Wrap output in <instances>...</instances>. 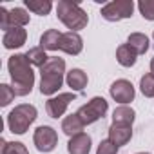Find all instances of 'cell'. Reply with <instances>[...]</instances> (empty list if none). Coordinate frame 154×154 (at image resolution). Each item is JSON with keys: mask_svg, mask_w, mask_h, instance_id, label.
<instances>
[{"mask_svg": "<svg viewBox=\"0 0 154 154\" xmlns=\"http://www.w3.org/2000/svg\"><path fill=\"white\" fill-rule=\"evenodd\" d=\"M42 80H40V93L45 96H51L58 93V89L63 84L65 74V60L58 56H49L47 63L40 69Z\"/></svg>", "mask_w": 154, "mask_h": 154, "instance_id": "7a4b0ae2", "label": "cell"}, {"mask_svg": "<svg viewBox=\"0 0 154 154\" xmlns=\"http://www.w3.org/2000/svg\"><path fill=\"white\" fill-rule=\"evenodd\" d=\"M140 89H141L143 96L154 98V74H152V72H147V74L141 76V80H140Z\"/></svg>", "mask_w": 154, "mask_h": 154, "instance_id": "cb8c5ba5", "label": "cell"}, {"mask_svg": "<svg viewBox=\"0 0 154 154\" xmlns=\"http://www.w3.org/2000/svg\"><path fill=\"white\" fill-rule=\"evenodd\" d=\"M138 154H149V152H138Z\"/></svg>", "mask_w": 154, "mask_h": 154, "instance_id": "f1b7e54d", "label": "cell"}, {"mask_svg": "<svg viewBox=\"0 0 154 154\" xmlns=\"http://www.w3.org/2000/svg\"><path fill=\"white\" fill-rule=\"evenodd\" d=\"M36 116H38V111L35 105L20 103L8 114V127L13 134H24L33 125Z\"/></svg>", "mask_w": 154, "mask_h": 154, "instance_id": "277c9868", "label": "cell"}, {"mask_svg": "<svg viewBox=\"0 0 154 154\" xmlns=\"http://www.w3.org/2000/svg\"><path fill=\"white\" fill-rule=\"evenodd\" d=\"M56 15H58L60 22L67 29H71L72 33H78L89 22L87 13L80 8L78 2H74V0H60L56 4Z\"/></svg>", "mask_w": 154, "mask_h": 154, "instance_id": "3957f363", "label": "cell"}, {"mask_svg": "<svg viewBox=\"0 0 154 154\" xmlns=\"http://www.w3.org/2000/svg\"><path fill=\"white\" fill-rule=\"evenodd\" d=\"M132 138V127L131 125H118V123H112L109 127V140L112 143H116L118 147L122 145H127Z\"/></svg>", "mask_w": 154, "mask_h": 154, "instance_id": "5bb4252c", "label": "cell"}, {"mask_svg": "<svg viewBox=\"0 0 154 154\" xmlns=\"http://www.w3.org/2000/svg\"><path fill=\"white\" fill-rule=\"evenodd\" d=\"M65 82H67V85L72 91H84L87 87L89 78H87V74L82 69H71L67 72V76H65Z\"/></svg>", "mask_w": 154, "mask_h": 154, "instance_id": "9a60e30c", "label": "cell"}, {"mask_svg": "<svg viewBox=\"0 0 154 154\" xmlns=\"http://www.w3.org/2000/svg\"><path fill=\"white\" fill-rule=\"evenodd\" d=\"M26 56L29 58L31 65H35V67H38V69H42V67L47 63V60H49V56L45 54V49H42V47H31V49L26 53Z\"/></svg>", "mask_w": 154, "mask_h": 154, "instance_id": "7402d4cb", "label": "cell"}, {"mask_svg": "<svg viewBox=\"0 0 154 154\" xmlns=\"http://www.w3.org/2000/svg\"><path fill=\"white\" fill-rule=\"evenodd\" d=\"M15 91H13V87L11 85H8V84H2L0 85V105L2 107H8L13 100H15Z\"/></svg>", "mask_w": 154, "mask_h": 154, "instance_id": "484cf974", "label": "cell"}, {"mask_svg": "<svg viewBox=\"0 0 154 154\" xmlns=\"http://www.w3.org/2000/svg\"><path fill=\"white\" fill-rule=\"evenodd\" d=\"M62 35L58 29H47L42 36H40V47L45 51H58L60 49V42H62Z\"/></svg>", "mask_w": 154, "mask_h": 154, "instance_id": "2e32d148", "label": "cell"}, {"mask_svg": "<svg viewBox=\"0 0 154 154\" xmlns=\"http://www.w3.org/2000/svg\"><path fill=\"white\" fill-rule=\"evenodd\" d=\"M109 93H111V98H112L114 102L122 103V105L131 103V102L134 100V94H136L134 85H132L129 80H125V78L116 80V82L109 87Z\"/></svg>", "mask_w": 154, "mask_h": 154, "instance_id": "9c48e42d", "label": "cell"}, {"mask_svg": "<svg viewBox=\"0 0 154 154\" xmlns=\"http://www.w3.org/2000/svg\"><path fill=\"white\" fill-rule=\"evenodd\" d=\"M33 141H35V145L40 152H51L58 145V134L53 127L40 125L33 134Z\"/></svg>", "mask_w": 154, "mask_h": 154, "instance_id": "ba28073f", "label": "cell"}, {"mask_svg": "<svg viewBox=\"0 0 154 154\" xmlns=\"http://www.w3.org/2000/svg\"><path fill=\"white\" fill-rule=\"evenodd\" d=\"M109 111V103L105 98L102 96H94L91 98L85 105H82L78 111H76V114L80 116V120L84 122V125H91L94 122H98L100 118H103Z\"/></svg>", "mask_w": 154, "mask_h": 154, "instance_id": "5b68a950", "label": "cell"}, {"mask_svg": "<svg viewBox=\"0 0 154 154\" xmlns=\"http://www.w3.org/2000/svg\"><path fill=\"white\" fill-rule=\"evenodd\" d=\"M91 145H93L91 136L85 134V132H80V134L69 138L67 152L69 154H89L91 152Z\"/></svg>", "mask_w": 154, "mask_h": 154, "instance_id": "7c38bea8", "label": "cell"}, {"mask_svg": "<svg viewBox=\"0 0 154 154\" xmlns=\"http://www.w3.org/2000/svg\"><path fill=\"white\" fill-rule=\"evenodd\" d=\"M152 36H154V33H152Z\"/></svg>", "mask_w": 154, "mask_h": 154, "instance_id": "f546056e", "label": "cell"}, {"mask_svg": "<svg viewBox=\"0 0 154 154\" xmlns=\"http://www.w3.org/2000/svg\"><path fill=\"white\" fill-rule=\"evenodd\" d=\"M8 69L11 74V87L17 96H27L35 85V72L31 62L26 54H13L8 60Z\"/></svg>", "mask_w": 154, "mask_h": 154, "instance_id": "6da1fadb", "label": "cell"}, {"mask_svg": "<svg viewBox=\"0 0 154 154\" xmlns=\"http://www.w3.org/2000/svg\"><path fill=\"white\" fill-rule=\"evenodd\" d=\"M136 51L129 45V44H122L118 49H116V60L120 65L123 67H132L136 63Z\"/></svg>", "mask_w": 154, "mask_h": 154, "instance_id": "d6986e66", "label": "cell"}, {"mask_svg": "<svg viewBox=\"0 0 154 154\" xmlns=\"http://www.w3.org/2000/svg\"><path fill=\"white\" fill-rule=\"evenodd\" d=\"M138 9L145 20H149V22L154 20V0H140Z\"/></svg>", "mask_w": 154, "mask_h": 154, "instance_id": "d4e9b609", "label": "cell"}, {"mask_svg": "<svg viewBox=\"0 0 154 154\" xmlns=\"http://www.w3.org/2000/svg\"><path fill=\"white\" fill-rule=\"evenodd\" d=\"M26 40H27V31L24 27H15L4 33L2 44L6 49H18L26 44Z\"/></svg>", "mask_w": 154, "mask_h": 154, "instance_id": "4fadbf2b", "label": "cell"}, {"mask_svg": "<svg viewBox=\"0 0 154 154\" xmlns=\"http://www.w3.org/2000/svg\"><path fill=\"white\" fill-rule=\"evenodd\" d=\"M29 18L31 15L24 8H13L11 11H8L6 8H0V29H4V31L27 26Z\"/></svg>", "mask_w": 154, "mask_h": 154, "instance_id": "52a82bcc", "label": "cell"}, {"mask_svg": "<svg viewBox=\"0 0 154 154\" xmlns=\"http://www.w3.org/2000/svg\"><path fill=\"white\" fill-rule=\"evenodd\" d=\"M127 44L136 51V54H145L149 49V38L143 33H131L127 38Z\"/></svg>", "mask_w": 154, "mask_h": 154, "instance_id": "44dd1931", "label": "cell"}, {"mask_svg": "<svg viewBox=\"0 0 154 154\" xmlns=\"http://www.w3.org/2000/svg\"><path fill=\"white\" fill-rule=\"evenodd\" d=\"M24 4H26V8L31 13L40 15V17L49 15L51 9H53V2H51V0H24Z\"/></svg>", "mask_w": 154, "mask_h": 154, "instance_id": "ffe728a7", "label": "cell"}, {"mask_svg": "<svg viewBox=\"0 0 154 154\" xmlns=\"http://www.w3.org/2000/svg\"><path fill=\"white\" fill-rule=\"evenodd\" d=\"M96 154H118V145L112 143L109 138L107 140H102L98 149H96Z\"/></svg>", "mask_w": 154, "mask_h": 154, "instance_id": "4316f807", "label": "cell"}, {"mask_svg": "<svg viewBox=\"0 0 154 154\" xmlns=\"http://www.w3.org/2000/svg\"><path fill=\"white\" fill-rule=\"evenodd\" d=\"M134 118H136V112L129 105H120L112 112V123H118V125H131L132 127Z\"/></svg>", "mask_w": 154, "mask_h": 154, "instance_id": "ac0fdd59", "label": "cell"}, {"mask_svg": "<svg viewBox=\"0 0 154 154\" xmlns=\"http://www.w3.org/2000/svg\"><path fill=\"white\" fill-rule=\"evenodd\" d=\"M84 49V40L78 33H72V31H67L62 35V42H60V51L71 54V56H76L80 54Z\"/></svg>", "mask_w": 154, "mask_h": 154, "instance_id": "8fae6325", "label": "cell"}, {"mask_svg": "<svg viewBox=\"0 0 154 154\" xmlns=\"http://www.w3.org/2000/svg\"><path fill=\"white\" fill-rule=\"evenodd\" d=\"M0 154H29L26 145L20 141H6L2 140V147H0Z\"/></svg>", "mask_w": 154, "mask_h": 154, "instance_id": "603a6c76", "label": "cell"}, {"mask_svg": "<svg viewBox=\"0 0 154 154\" xmlns=\"http://www.w3.org/2000/svg\"><path fill=\"white\" fill-rule=\"evenodd\" d=\"M134 11L132 0H114L102 8V17L107 22H120L123 18H131Z\"/></svg>", "mask_w": 154, "mask_h": 154, "instance_id": "8992f818", "label": "cell"}, {"mask_svg": "<svg viewBox=\"0 0 154 154\" xmlns=\"http://www.w3.org/2000/svg\"><path fill=\"white\" fill-rule=\"evenodd\" d=\"M150 72H152V74H154V58H152V60H150Z\"/></svg>", "mask_w": 154, "mask_h": 154, "instance_id": "83f0119b", "label": "cell"}, {"mask_svg": "<svg viewBox=\"0 0 154 154\" xmlns=\"http://www.w3.org/2000/svg\"><path fill=\"white\" fill-rule=\"evenodd\" d=\"M84 122L80 120V116L78 114H69V116H65L63 120H62V131L69 136V138H72V136H76V134H80L82 131H84Z\"/></svg>", "mask_w": 154, "mask_h": 154, "instance_id": "e0dca14e", "label": "cell"}, {"mask_svg": "<svg viewBox=\"0 0 154 154\" xmlns=\"http://www.w3.org/2000/svg\"><path fill=\"white\" fill-rule=\"evenodd\" d=\"M74 98H76L74 93H60L58 96L49 98V100L45 102V111H47V114H49L51 118H60V116L65 112V109L69 107V103L74 102Z\"/></svg>", "mask_w": 154, "mask_h": 154, "instance_id": "30bf717a", "label": "cell"}]
</instances>
